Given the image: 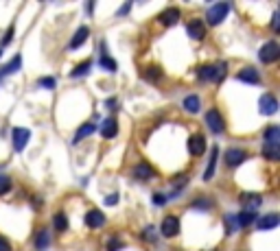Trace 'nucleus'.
Masks as SVG:
<instances>
[{"label": "nucleus", "mask_w": 280, "mask_h": 251, "mask_svg": "<svg viewBox=\"0 0 280 251\" xmlns=\"http://www.w3.org/2000/svg\"><path fill=\"white\" fill-rule=\"evenodd\" d=\"M228 14H230V4L228 2H217V4H212V7L208 9L206 20H208V24L210 26H217V24H221L225 18H228Z\"/></svg>", "instance_id": "f257e3e1"}, {"label": "nucleus", "mask_w": 280, "mask_h": 251, "mask_svg": "<svg viewBox=\"0 0 280 251\" xmlns=\"http://www.w3.org/2000/svg\"><path fill=\"white\" fill-rule=\"evenodd\" d=\"M199 79L201 81H221L223 74H225V64H219V66H201L197 70Z\"/></svg>", "instance_id": "f03ea898"}, {"label": "nucleus", "mask_w": 280, "mask_h": 251, "mask_svg": "<svg viewBox=\"0 0 280 251\" xmlns=\"http://www.w3.org/2000/svg\"><path fill=\"white\" fill-rule=\"evenodd\" d=\"M278 57H280V46L276 42H267V44H263V48L258 50V59L263 64H273Z\"/></svg>", "instance_id": "7ed1b4c3"}, {"label": "nucleus", "mask_w": 280, "mask_h": 251, "mask_svg": "<svg viewBox=\"0 0 280 251\" xmlns=\"http://www.w3.org/2000/svg\"><path fill=\"white\" fill-rule=\"evenodd\" d=\"M206 124H208V129H210L212 134H221V131L225 129V122H223L221 114H219V110H214V107L206 112Z\"/></svg>", "instance_id": "20e7f679"}, {"label": "nucleus", "mask_w": 280, "mask_h": 251, "mask_svg": "<svg viewBox=\"0 0 280 251\" xmlns=\"http://www.w3.org/2000/svg\"><path fill=\"white\" fill-rule=\"evenodd\" d=\"M160 232H162L164 238L177 236V234H180V218L173 216V214H169V216L162 220V225H160Z\"/></svg>", "instance_id": "39448f33"}, {"label": "nucleus", "mask_w": 280, "mask_h": 251, "mask_svg": "<svg viewBox=\"0 0 280 251\" xmlns=\"http://www.w3.org/2000/svg\"><path fill=\"white\" fill-rule=\"evenodd\" d=\"M239 201H241L243 210H247V212H256L260 206H263V196L256 194V192H243L239 196Z\"/></svg>", "instance_id": "423d86ee"}, {"label": "nucleus", "mask_w": 280, "mask_h": 251, "mask_svg": "<svg viewBox=\"0 0 280 251\" xmlns=\"http://www.w3.org/2000/svg\"><path fill=\"white\" fill-rule=\"evenodd\" d=\"M258 110L263 116H273V114L278 112V100L273 94H263L258 100Z\"/></svg>", "instance_id": "0eeeda50"}, {"label": "nucleus", "mask_w": 280, "mask_h": 251, "mask_svg": "<svg viewBox=\"0 0 280 251\" xmlns=\"http://www.w3.org/2000/svg\"><path fill=\"white\" fill-rule=\"evenodd\" d=\"M247 158L249 155H247V151H243V148H228V153H225V164H228L230 168H234V166L245 162Z\"/></svg>", "instance_id": "6e6552de"}, {"label": "nucleus", "mask_w": 280, "mask_h": 251, "mask_svg": "<svg viewBox=\"0 0 280 251\" xmlns=\"http://www.w3.org/2000/svg\"><path fill=\"white\" fill-rule=\"evenodd\" d=\"M29 138H31V131H29V129H25V127H16L14 129V148L18 153L25 151Z\"/></svg>", "instance_id": "1a4fd4ad"}, {"label": "nucleus", "mask_w": 280, "mask_h": 251, "mask_svg": "<svg viewBox=\"0 0 280 251\" xmlns=\"http://www.w3.org/2000/svg\"><path fill=\"white\" fill-rule=\"evenodd\" d=\"M86 225L90 227V230H99V227L105 225V214L101 210H90L86 214Z\"/></svg>", "instance_id": "9d476101"}, {"label": "nucleus", "mask_w": 280, "mask_h": 251, "mask_svg": "<svg viewBox=\"0 0 280 251\" xmlns=\"http://www.w3.org/2000/svg\"><path fill=\"white\" fill-rule=\"evenodd\" d=\"M160 22H162L164 26H173L180 22V9L177 7H169V9H164L162 14H160Z\"/></svg>", "instance_id": "9b49d317"}, {"label": "nucleus", "mask_w": 280, "mask_h": 251, "mask_svg": "<svg viewBox=\"0 0 280 251\" xmlns=\"http://www.w3.org/2000/svg\"><path fill=\"white\" fill-rule=\"evenodd\" d=\"M88 38H90V28H88V26H79V28L75 31L73 40H70L68 48H70V50H77V48H79V46L83 44V42L88 40Z\"/></svg>", "instance_id": "f8f14e48"}, {"label": "nucleus", "mask_w": 280, "mask_h": 251, "mask_svg": "<svg viewBox=\"0 0 280 251\" xmlns=\"http://www.w3.org/2000/svg\"><path fill=\"white\" fill-rule=\"evenodd\" d=\"M239 81L249 83V86H256V83H260V74H258V70H254L252 66H247V68H243L239 72Z\"/></svg>", "instance_id": "ddd939ff"}, {"label": "nucleus", "mask_w": 280, "mask_h": 251, "mask_svg": "<svg viewBox=\"0 0 280 251\" xmlns=\"http://www.w3.org/2000/svg\"><path fill=\"white\" fill-rule=\"evenodd\" d=\"M153 175H156V170H153L147 162H140V164L134 168V177L140 179V182H149V179H151Z\"/></svg>", "instance_id": "4468645a"}, {"label": "nucleus", "mask_w": 280, "mask_h": 251, "mask_svg": "<svg viewBox=\"0 0 280 251\" xmlns=\"http://www.w3.org/2000/svg\"><path fill=\"white\" fill-rule=\"evenodd\" d=\"M278 223H280L278 214H265V216H260L256 220V227L263 232V230H273V227H278Z\"/></svg>", "instance_id": "2eb2a0df"}, {"label": "nucleus", "mask_w": 280, "mask_h": 251, "mask_svg": "<svg viewBox=\"0 0 280 251\" xmlns=\"http://www.w3.org/2000/svg\"><path fill=\"white\" fill-rule=\"evenodd\" d=\"M188 151L193 155H204L206 153V140L204 136H193V138L188 140Z\"/></svg>", "instance_id": "dca6fc26"}, {"label": "nucleus", "mask_w": 280, "mask_h": 251, "mask_svg": "<svg viewBox=\"0 0 280 251\" xmlns=\"http://www.w3.org/2000/svg\"><path fill=\"white\" fill-rule=\"evenodd\" d=\"M101 134H103V138H116L118 122L114 120V118H105L103 124H101Z\"/></svg>", "instance_id": "f3484780"}, {"label": "nucleus", "mask_w": 280, "mask_h": 251, "mask_svg": "<svg viewBox=\"0 0 280 251\" xmlns=\"http://www.w3.org/2000/svg\"><path fill=\"white\" fill-rule=\"evenodd\" d=\"M188 35H190L193 40H204V35H206L204 22H199V20H190V22H188Z\"/></svg>", "instance_id": "a211bd4d"}, {"label": "nucleus", "mask_w": 280, "mask_h": 251, "mask_svg": "<svg viewBox=\"0 0 280 251\" xmlns=\"http://www.w3.org/2000/svg\"><path fill=\"white\" fill-rule=\"evenodd\" d=\"M265 144L280 146V127H276V124L267 127V131H265Z\"/></svg>", "instance_id": "6ab92c4d"}, {"label": "nucleus", "mask_w": 280, "mask_h": 251, "mask_svg": "<svg viewBox=\"0 0 280 251\" xmlns=\"http://www.w3.org/2000/svg\"><path fill=\"white\" fill-rule=\"evenodd\" d=\"M142 79L149 81V83H158L162 79V68H158V66H149V68L142 70Z\"/></svg>", "instance_id": "aec40b11"}, {"label": "nucleus", "mask_w": 280, "mask_h": 251, "mask_svg": "<svg viewBox=\"0 0 280 251\" xmlns=\"http://www.w3.org/2000/svg\"><path fill=\"white\" fill-rule=\"evenodd\" d=\"M49 242H51L49 230H46V227H42L38 234H35V249H38V251H44L46 247H49Z\"/></svg>", "instance_id": "412c9836"}, {"label": "nucleus", "mask_w": 280, "mask_h": 251, "mask_svg": "<svg viewBox=\"0 0 280 251\" xmlns=\"http://www.w3.org/2000/svg\"><path fill=\"white\" fill-rule=\"evenodd\" d=\"M94 131H97V127H94V122H86V124H81V129L75 134V144H79V142L83 140V138H88V136H92Z\"/></svg>", "instance_id": "4be33fe9"}, {"label": "nucleus", "mask_w": 280, "mask_h": 251, "mask_svg": "<svg viewBox=\"0 0 280 251\" xmlns=\"http://www.w3.org/2000/svg\"><path fill=\"white\" fill-rule=\"evenodd\" d=\"M199 107H201V100H199L197 94H190V96L184 98V110H186L188 114H197Z\"/></svg>", "instance_id": "5701e85b"}, {"label": "nucleus", "mask_w": 280, "mask_h": 251, "mask_svg": "<svg viewBox=\"0 0 280 251\" xmlns=\"http://www.w3.org/2000/svg\"><path fill=\"white\" fill-rule=\"evenodd\" d=\"M217 155H219V148L214 146V148H212V158H210V162H208V166H206V172H204V179H206V182H210V179L214 177V166H217Z\"/></svg>", "instance_id": "b1692460"}, {"label": "nucleus", "mask_w": 280, "mask_h": 251, "mask_svg": "<svg viewBox=\"0 0 280 251\" xmlns=\"http://www.w3.org/2000/svg\"><path fill=\"white\" fill-rule=\"evenodd\" d=\"M20 66H22V57L20 55H16L11 62L5 66L3 70H0V76H5V74H11V72H16V70H20Z\"/></svg>", "instance_id": "393cba45"}, {"label": "nucleus", "mask_w": 280, "mask_h": 251, "mask_svg": "<svg viewBox=\"0 0 280 251\" xmlns=\"http://www.w3.org/2000/svg\"><path fill=\"white\" fill-rule=\"evenodd\" d=\"M256 220V212H247V210H243L241 214H236V223H239V227H245L249 223H254Z\"/></svg>", "instance_id": "a878e982"}, {"label": "nucleus", "mask_w": 280, "mask_h": 251, "mask_svg": "<svg viewBox=\"0 0 280 251\" xmlns=\"http://www.w3.org/2000/svg\"><path fill=\"white\" fill-rule=\"evenodd\" d=\"M90 68H92V62L88 59V62H83V64L77 66V68L73 70V72H70V76H73V79H79V76H83V74H88V72H90Z\"/></svg>", "instance_id": "bb28decb"}, {"label": "nucleus", "mask_w": 280, "mask_h": 251, "mask_svg": "<svg viewBox=\"0 0 280 251\" xmlns=\"http://www.w3.org/2000/svg\"><path fill=\"white\" fill-rule=\"evenodd\" d=\"M263 155L271 162L280 160V146H269V144H263Z\"/></svg>", "instance_id": "cd10ccee"}, {"label": "nucleus", "mask_w": 280, "mask_h": 251, "mask_svg": "<svg viewBox=\"0 0 280 251\" xmlns=\"http://www.w3.org/2000/svg\"><path fill=\"white\" fill-rule=\"evenodd\" d=\"M223 223H225V232H228V234H234V232L239 230V223H236L234 214H228V216L223 218Z\"/></svg>", "instance_id": "c85d7f7f"}, {"label": "nucleus", "mask_w": 280, "mask_h": 251, "mask_svg": "<svg viewBox=\"0 0 280 251\" xmlns=\"http://www.w3.org/2000/svg\"><path fill=\"white\" fill-rule=\"evenodd\" d=\"M66 227H68L66 214H64V212H57V214H55V230H57V232H66Z\"/></svg>", "instance_id": "c756f323"}, {"label": "nucleus", "mask_w": 280, "mask_h": 251, "mask_svg": "<svg viewBox=\"0 0 280 251\" xmlns=\"http://www.w3.org/2000/svg\"><path fill=\"white\" fill-rule=\"evenodd\" d=\"M101 68H105L107 72H116V68H118V66H116V62H114L112 57L103 55V57H101Z\"/></svg>", "instance_id": "7c9ffc66"}, {"label": "nucleus", "mask_w": 280, "mask_h": 251, "mask_svg": "<svg viewBox=\"0 0 280 251\" xmlns=\"http://www.w3.org/2000/svg\"><path fill=\"white\" fill-rule=\"evenodd\" d=\"M11 186H14V184H11V177L0 172V194H7L11 190Z\"/></svg>", "instance_id": "2f4dec72"}, {"label": "nucleus", "mask_w": 280, "mask_h": 251, "mask_svg": "<svg viewBox=\"0 0 280 251\" xmlns=\"http://www.w3.org/2000/svg\"><path fill=\"white\" fill-rule=\"evenodd\" d=\"M38 86L44 88V90H53L57 86V81L53 79V76H42V79H38Z\"/></svg>", "instance_id": "473e14b6"}, {"label": "nucleus", "mask_w": 280, "mask_h": 251, "mask_svg": "<svg viewBox=\"0 0 280 251\" xmlns=\"http://www.w3.org/2000/svg\"><path fill=\"white\" fill-rule=\"evenodd\" d=\"M123 244H121V240L118 238H110V242H107V251H118Z\"/></svg>", "instance_id": "72a5a7b5"}, {"label": "nucleus", "mask_w": 280, "mask_h": 251, "mask_svg": "<svg viewBox=\"0 0 280 251\" xmlns=\"http://www.w3.org/2000/svg\"><path fill=\"white\" fill-rule=\"evenodd\" d=\"M0 251H11V244L5 236H0Z\"/></svg>", "instance_id": "f704fd0d"}, {"label": "nucleus", "mask_w": 280, "mask_h": 251, "mask_svg": "<svg viewBox=\"0 0 280 251\" xmlns=\"http://www.w3.org/2000/svg\"><path fill=\"white\" fill-rule=\"evenodd\" d=\"M11 38H14V26H9V31H7V35H5V40H3V46H7L9 42H11Z\"/></svg>", "instance_id": "c9c22d12"}, {"label": "nucleus", "mask_w": 280, "mask_h": 251, "mask_svg": "<svg viewBox=\"0 0 280 251\" xmlns=\"http://www.w3.org/2000/svg\"><path fill=\"white\" fill-rule=\"evenodd\" d=\"M118 201V194H110V196H105V206H114V203Z\"/></svg>", "instance_id": "e433bc0d"}, {"label": "nucleus", "mask_w": 280, "mask_h": 251, "mask_svg": "<svg viewBox=\"0 0 280 251\" xmlns=\"http://www.w3.org/2000/svg\"><path fill=\"white\" fill-rule=\"evenodd\" d=\"M164 201H166L164 194H153V203H156V206H162Z\"/></svg>", "instance_id": "4c0bfd02"}, {"label": "nucleus", "mask_w": 280, "mask_h": 251, "mask_svg": "<svg viewBox=\"0 0 280 251\" xmlns=\"http://www.w3.org/2000/svg\"><path fill=\"white\" fill-rule=\"evenodd\" d=\"M278 18L280 16H278V11H276V14L271 16V28H273V31H278Z\"/></svg>", "instance_id": "58836bf2"}, {"label": "nucleus", "mask_w": 280, "mask_h": 251, "mask_svg": "<svg viewBox=\"0 0 280 251\" xmlns=\"http://www.w3.org/2000/svg\"><path fill=\"white\" fill-rule=\"evenodd\" d=\"M129 7H132V4H125V7H121V9H118V16H125L129 11Z\"/></svg>", "instance_id": "ea45409f"}, {"label": "nucleus", "mask_w": 280, "mask_h": 251, "mask_svg": "<svg viewBox=\"0 0 280 251\" xmlns=\"http://www.w3.org/2000/svg\"><path fill=\"white\" fill-rule=\"evenodd\" d=\"M107 107H116V98H110V100H107Z\"/></svg>", "instance_id": "a19ab883"}, {"label": "nucleus", "mask_w": 280, "mask_h": 251, "mask_svg": "<svg viewBox=\"0 0 280 251\" xmlns=\"http://www.w3.org/2000/svg\"><path fill=\"white\" fill-rule=\"evenodd\" d=\"M0 57H3V50H0Z\"/></svg>", "instance_id": "79ce46f5"}]
</instances>
